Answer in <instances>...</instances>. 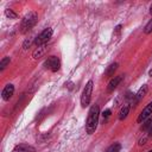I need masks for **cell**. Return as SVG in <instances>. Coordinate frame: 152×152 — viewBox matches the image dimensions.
Instances as JSON below:
<instances>
[{"label": "cell", "mask_w": 152, "mask_h": 152, "mask_svg": "<svg viewBox=\"0 0 152 152\" xmlns=\"http://www.w3.org/2000/svg\"><path fill=\"white\" fill-rule=\"evenodd\" d=\"M100 118V108L97 104H93L88 112V118L86 121V131L88 134H93L96 131Z\"/></svg>", "instance_id": "1"}, {"label": "cell", "mask_w": 152, "mask_h": 152, "mask_svg": "<svg viewBox=\"0 0 152 152\" xmlns=\"http://www.w3.org/2000/svg\"><path fill=\"white\" fill-rule=\"evenodd\" d=\"M38 21V14L37 12L34 11H31L28 12L21 20V24H20V32L21 33H26L27 31H30Z\"/></svg>", "instance_id": "2"}, {"label": "cell", "mask_w": 152, "mask_h": 152, "mask_svg": "<svg viewBox=\"0 0 152 152\" xmlns=\"http://www.w3.org/2000/svg\"><path fill=\"white\" fill-rule=\"evenodd\" d=\"M91 93H93V81H88L83 91H82V95H81V106L82 107H87L89 106L90 103V99H91Z\"/></svg>", "instance_id": "3"}, {"label": "cell", "mask_w": 152, "mask_h": 152, "mask_svg": "<svg viewBox=\"0 0 152 152\" xmlns=\"http://www.w3.org/2000/svg\"><path fill=\"white\" fill-rule=\"evenodd\" d=\"M51 36H52V28L48 27V28L43 30V31L36 37V39H34L36 45L39 46V45H44V44H46L48 40L51 38Z\"/></svg>", "instance_id": "4"}, {"label": "cell", "mask_w": 152, "mask_h": 152, "mask_svg": "<svg viewBox=\"0 0 152 152\" xmlns=\"http://www.w3.org/2000/svg\"><path fill=\"white\" fill-rule=\"evenodd\" d=\"M44 66L49 70H51L52 72H56L59 70L61 68V61L57 56H50L48 57V59L44 62Z\"/></svg>", "instance_id": "5"}, {"label": "cell", "mask_w": 152, "mask_h": 152, "mask_svg": "<svg viewBox=\"0 0 152 152\" xmlns=\"http://www.w3.org/2000/svg\"><path fill=\"white\" fill-rule=\"evenodd\" d=\"M151 114H152V101L141 110V113L139 114V116H138V122H142V121H145L146 119H148L150 116H151Z\"/></svg>", "instance_id": "6"}, {"label": "cell", "mask_w": 152, "mask_h": 152, "mask_svg": "<svg viewBox=\"0 0 152 152\" xmlns=\"http://www.w3.org/2000/svg\"><path fill=\"white\" fill-rule=\"evenodd\" d=\"M13 93H14V86L10 83V84H6L5 88L2 89V91H1V96H2V99H4L5 101H8V100L12 97Z\"/></svg>", "instance_id": "7"}, {"label": "cell", "mask_w": 152, "mask_h": 152, "mask_svg": "<svg viewBox=\"0 0 152 152\" xmlns=\"http://www.w3.org/2000/svg\"><path fill=\"white\" fill-rule=\"evenodd\" d=\"M12 152H36V148L28 144H19L14 146Z\"/></svg>", "instance_id": "8"}, {"label": "cell", "mask_w": 152, "mask_h": 152, "mask_svg": "<svg viewBox=\"0 0 152 152\" xmlns=\"http://www.w3.org/2000/svg\"><path fill=\"white\" fill-rule=\"evenodd\" d=\"M46 51H48V45H46V44L39 45V46H37V49L33 51L32 57H33L34 59H39V58H42V57L46 53Z\"/></svg>", "instance_id": "9"}, {"label": "cell", "mask_w": 152, "mask_h": 152, "mask_svg": "<svg viewBox=\"0 0 152 152\" xmlns=\"http://www.w3.org/2000/svg\"><path fill=\"white\" fill-rule=\"evenodd\" d=\"M122 81V76H114L113 78H110V81L108 82V86H107V90L108 91H113L118 86L119 83Z\"/></svg>", "instance_id": "10"}, {"label": "cell", "mask_w": 152, "mask_h": 152, "mask_svg": "<svg viewBox=\"0 0 152 152\" xmlns=\"http://www.w3.org/2000/svg\"><path fill=\"white\" fill-rule=\"evenodd\" d=\"M116 69H118V63H113V64H110V65L106 69V71H104V76H106V77H112V76H114V72L116 71Z\"/></svg>", "instance_id": "11"}, {"label": "cell", "mask_w": 152, "mask_h": 152, "mask_svg": "<svg viewBox=\"0 0 152 152\" xmlns=\"http://www.w3.org/2000/svg\"><path fill=\"white\" fill-rule=\"evenodd\" d=\"M128 113H129V106L128 104H124L121 107L120 112H119V120H125L127 118Z\"/></svg>", "instance_id": "12"}, {"label": "cell", "mask_w": 152, "mask_h": 152, "mask_svg": "<svg viewBox=\"0 0 152 152\" xmlns=\"http://www.w3.org/2000/svg\"><path fill=\"white\" fill-rule=\"evenodd\" d=\"M146 91H147V86H146V84H144L142 87H140V88H139V90H138V91H137V94H135V99H137V101L141 100V99L145 96Z\"/></svg>", "instance_id": "13"}, {"label": "cell", "mask_w": 152, "mask_h": 152, "mask_svg": "<svg viewBox=\"0 0 152 152\" xmlns=\"http://www.w3.org/2000/svg\"><path fill=\"white\" fill-rule=\"evenodd\" d=\"M120 150H121V145L119 142H114L107 148V152H120Z\"/></svg>", "instance_id": "14"}, {"label": "cell", "mask_w": 152, "mask_h": 152, "mask_svg": "<svg viewBox=\"0 0 152 152\" xmlns=\"http://www.w3.org/2000/svg\"><path fill=\"white\" fill-rule=\"evenodd\" d=\"M5 14H6V17L10 18V19H17V17H18V14H17L13 10H11V8H6V10H5Z\"/></svg>", "instance_id": "15"}, {"label": "cell", "mask_w": 152, "mask_h": 152, "mask_svg": "<svg viewBox=\"0 0 152 152\" xmlns=\"http://www.w3.org/2000/svg\"><path fill=\"white\" fill-rule=\"evenodd\" d=\"M10 61H11L10 57H4L0 62V70H4L7 66V64H10Z\"/></svg>", "instance_id": "16"}, {"label": "cell", "mask_w": 152, "mask_h": 152, "mask_svg": "<svg viewBox=\"0 0 152 152\" xmlns=\"http://www.w3.org/2000/svg\"><path fill=\"white\" fill-rule=\"evenodd\" d=\"M151 122H152V118L146 119L145 122H144L142 126H141V129H142V131H148V129H150V126H151Z\"/></svg>", "instance_id": "17"}, {"label": "cell", "mask_w": 152, "mask_h": 152, "mask_svg": "<svg viewBox=\"0 0 152 152\" xmlns=\"http://www.w3.org/2000/svg\"><path fill=\"white\" fill-rule=\"evenodd\" d=\"M144 32L147 33V34L152 32V19L146 24V26H145V28H144Z\"/></svg>", "instance_id": "18"}, {"label": "cell", "mask_w": 152, "mask_h": 152, "mask_svg": "<svg viewBox=\"0 0 152 152\" xmlns=\"http://www.w3.org/2000/svg\"><path fill=\"white\" fill-rule=\"evenodd\" d=\"M109 116H110V109H106V110H103V113H102V118H103V120L106 121Z\"/></svg>", "instance_id": "19"}, {"label": "cell", "mask_w": 152, "mask_h": 152, "mask_svg": "<svg viewBox=\"0 0 152 152\" xmlns=\"http://www.w3.org/2000/svg\"><path fill=\"white\" fill-rule=\"evenodd\" d=\"M148 137H150L148 134H147V135H144V137H142V138L139 140V145H140V146L145 145V144H146V141H147V139H148Z\"/></svg>", "instance_id": "20"}, {"label": "cell", "mask_w": 152, "mask_h": 152, "mask_svg": "<svg viewBox=\"0 0 152 152\" xmlns=\"http://www.w3.org/2000/svg\"><path fill=\"white\" fill-rule=\"evenodd\" d=\"M31 44H32V39H26V40L24 42V44H23V48H24V49H27Z\"/></svg>", "instance_id": "21"}, {"label": "cell", "mask_w": 152, "mask_h": 152, "mask_svg": "<svg viewBox=\"0 0 152 152\" xmlns=\"http://www.w3.org/2000/svg\"><path fill=\"white\" fill-rule=\"evenodd\" d=\"M147 132H148V135L151 137V135H152V122H151V126H150V129H148Z\"/></svg>", "instance_id": "22"}, {"label": "cell", "mask_w": 152, "mask_h": 152, "mask_svg": "<svg viewBox=\"0 0 152 152\" xmlns=\"http://www.w3.org/2000/svg\"><path fill=\"white\" fill-rule=\"evenodd\" d=\"M148 75H150V76H151V77H152V69H151V70H150V71H148Z\"/></svg>", "instance_id": "23"}, {"label": "cell", "mask_w": 152, "mask_h": 152, "mask_svg": "<svg viewBox=\"0 0 152 152\" xmlns=\"http://www.w3.org/2000/svg\"><path fill=\"white\" fill-rule=\"evenodd\" d=\"M150 13L152 14V5H151V7H150Z\"/></svg>", "instance_id": "24"}, {"label": "cell", "mask_w": 152, "mask_h": 152, "mask_svg": "<svg viewBox=\"0 0 152 152\" xmlns=\"http://www.w3.org/2000/svg\"><path fill=\"white\" fill-rule=\"evenodd\" d=\"M148 152H152V150H150V151H148Z\"/></svg>", "instance_id": "25"}]
</instances>
